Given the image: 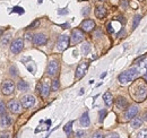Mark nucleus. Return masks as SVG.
<instances>
[{
    "instance_id": "nucleus-1",
    "label": "nucleus",
    "mask_w": 147,
    "mask_h": 138,
    "mask_svg": "<svg viewBox=\"0 0 147 138\" xmlns=\"http://www.w3.org/2000/svg\"><path fill=\"white\" fill-rule=\"evenodd\" d=\"M130 91V95L132 96V99L136 102H143L145 101L147 98V83L146 80H136L132 86H130L129 88Z\"/></svg>"
},
{
    "instance_id": "nucleus-2",
    "label": "nucleus",
    "mask_w": 147,
    "mask_h": 138,
    "mask_svg": "<svg viewBox=\"0 0 147 138\" xmlns=\"http://www.w3.org/2000/svg\"><path fill=\"white\" fill-rule=\"evenodd\" d=\"M138 75H139V71L137 70V68H130L120 74L118 79L121 84H128L130 82H134L138 77Z\"/></svg>"
},
{
    "instance_id": "nucleus-3",
    "label": "nucleus",
    "mask_w": 147,
    "mask_h": 138,
    "mask_svg": "<svg viewBox=\"0 0 147 138\" xmlns=\"http://www.w3.org/2000/svg\"><path fill=\"white\" fill-rule=\"evenodd\" d=\"M68 46H69V36L67 34L60 35L58 41H57V50H58L59 52H62Z\"/></svg>"
},
{
    "instance_id": "nucleus-4",
    "label": "nucleus",
    "mask_w": 147,
    "mask_h": 138,
    "mask_svg": "<svg viewBox=\"0 0 147 138\" xmlns=\"http://www.w3.org/2000/svg\"><path fill=\"white\" fill-rule=\"evenodd\" d=\"M15 91V84L13 80H5L1 85V93L3 95H10Z\"/></svg>"
},
{
    "instance_id": "nucleus-5",
    "label": "nucleus",
    "mask_w": 147,
    "mask_h": 138,
    "mask_svg": "<svg viewBox=\"0 0 147 138\" xmlns=\"http://www.w3.org/2000/svg\"><path fill=\"white\" fill-rule=\"evenodd\" d=\"M24 48V41L22 38H16L10 44V51L13 54H18Z\"/></svg>"
},
{
    "instance_id": "nucleus-6",
    "label": "nucleus",
    "mask_w": 147,
    "mask_h": 138,
    "mask_svg": "<svg viewBox=\"0 0 147 138\" xmlns=\"http://www.w3.org/2000/svg\"><path fill=\"white\" fill-rule=\"evenodd\" d=\"M84 37H85V36H84V32H83L82 30H79V29L73 30L71 36H70L73 44H78V43H80V42L84 40Z\"/></svg>"
},
{
    "instance_id": "nucleus-7",
    "label": "nucleus",
    "mask_w": 147,
    "mask_h": 138,
    "mask_svg": "<svg viewBox=\"0 0 147 138\" xmlns=\"http://www.w3.org/2000/svg\"><path fill=\"white\" fill-rule=\"evenodd\" d=\"M88 67H89V64H88V62H86V61L80 62V64L78 65L77 69H76V74H75L76 79H80V78H83V77L85 76L86 71H87Z\"/></svg>"
},
{
    "instance_id": "nucleus-8",
    "label": "nucleus",
    "mask_w": 147,
    "mask_h": 138,
    "mask_svg": "<svg viewBox=\"0 0 147 138\" xmlns=\"http://www.w3.org/2000/svg\"><path fill=\"white\" fill-rule=\"evenodd\" d=\"M59 71V62L57 60H51L50 62H49V65H48V68H47V72H48V75L49 76H51V77H55L57 74H58Z\"/></svg>"
},
{
    "instance_id": "nucleus-9",
    "label": "nucleus",
    "mask_w": 147,
    "mask_h": 138,
    "mask_svg": "<svg viewBox=\"0 0 147 138\" xmlns=\"http://www.w3.org/2000/svg\"><path fill=\"white\" fill-rule=\"evenodd\" d=\"M7 106H8V109H9L10 112L18 114V113L22 112V106H23V105H22L21 102H18L17 100H11V101L8 102Z\"/></svg>"
},
{
    "instance_id": "nucleus-10",
    "label": "nucleus",
    "mask_w": 147,
    "mask_h": 138,
    "mask_svg": "<svg viewBox=\"0 0 147 138\" xmlns=\"http://www.w3.org/2000/svg\"><path fill=\"white\" fill-rule=\"evenodd\" d=\"M21 103H22L24 109H29V107H32L35 104V98L33 95H29V94L24 95L21 99Z\"/></svg>"
},
{
    "instance_id": "nucleus-11",
    "label": "nucleus",
    "mask_w": 147,
    "mask_h": 138,
    "mask_svg": "<svg viewBox=\"0 0 147 138\" xmlns=\"http://www.w3.org/2000/svg\"><path fill=\"white\" fill-rule=\"evenodd\" d=\"M138 111H139V110H138V106H136V105L130 106V107L127 109L126 112H124V120H126V121L131 120L132 118H135V117L137 115Z\"/></svg>"
},
{
    "instance_id": "nucleus-12",
    "label": "nucleus",
    "mask_w": 147,
    "mask_h": 138,
    "mask_svg": "<svg viewBox=\"0 0 147 138\" xmlns=\"http://www.w3.org/2000/svg\"><path fill=\"white\" fill-rule=\"evenodd\" d=\"M80 27H82V30H83L84 32H86V33L92 32V31L94 30V27H95V22H94L93 19H85V21H83Z\"/></svg>"
},
{
    "instance_id": "nucleus-13",
    "label": "nucleus",
    "mask_w": 147,
    "mask_h": 138,
    "mask_svg": "<svg viewBox=\"0 0 147 138\" xmlns=\"http://www.w3.org/2000/svg\"><path fill=\"white\" fill-rule=\"evenodd\" d=\"M51 91V86H50V83L49 80H43L42 85H41V88H40V94L42 98H47L49 96V93Z\"/></svg>"
},
{
    "instance_id": "nucleus-14",
    "label": "nucleus",
    "mask_w": 147,
    "mask_h": 138,
    "mask_svg": "<svg viewBox=\"0 0 147 138\" xmlns=\"http://www.w3.org/2000/svg\"><path fill=\"white\" fill-rule=\"evenodd\" d=\"M47 41H48L47 36L44 34H42V33H37L33 37V43L35 45H44L47 43Z\"/></svg>"
},
{
    "instance_id": "nucleus-15",
    "label": "nucleus",
    "mask_w": 147,
    "mask_h": 138,
    "mask_svg": "<svg viewBox=\"0 0 147 138\" xmlns=\"http://www.w3.org/2000/svg\"><path fill=\"white\" fill-rule=\"evenodd\" d=\"M13 123V119L8 115V114H2L0 118V127L2 128H7Z\"/></svg>"
},
{
    "instance_id": "nucleus-16",
    "label": "nucleus",
    "mask_w": 147,
    "mask_h": 138,
    "mask_svg": "<svg viewBox=\"0 0 147 138\" xmlns=\"http://www.w3.org/2000/svg\"><path fill=\"white\" fill-rule=\"evenodd\" d=\"M137 70L139 71V74H146L147 72V58L145 57L144 59L140 60L139 64H137Z\"/></svg>"
},
{
    "instance_id": "nucleus-17",
    "label": "nucleus",
    "mask_w": 147,
    "mask_h": 138,
    "mask_svg": "<svg viewBox=\"0 0 147 138\" xmlns=\"http://www.w3.org/2000/svg\"><path fill=\"white\" fill-rule=\"evenodd\" d=\"M95 16L97 18H100V19H103L106 16V8L103 7V6L96 7V9H95Z\"/></svg>"
},
{
    "instance_id": "nucleus-18",
    "label": "nucleus",
    "mask_w": 147,
    "mask_h": 138,
    "mask_svg": "<svg viewBox=\"0 0 147 138\" xmlns=\"http://www.w3.org/2000/svg\"><path fill=\"white\" fill-rule=\"evenodd\" d=\"M116 104H117L118 109H120V110H124V109H127V107H128V101H127L124 98H122V96L117 98V100H116Z\"/></svg>"
},
{
    "instance_id": "nucleus-19",
    "label": "nucleus",
    "mask_w": 147,
    "mask_h": 138,
    "mask_svg": "<svg viewBox=\"0 0 147 138\" xmlns=\"http://www.w3.org/2000/svg\"><path fill=\"white\" fill-rule=\"evenodd\" d=\"M80 125L83 127H88L90 125V120H89V114H88V111H86L85 113H83V115L80 117V120H79Z\"/></svg>"
},
{
    "instance_id": "nucleus-20",
    "label": "nucleus",
    "mask_w": 147,
    "mask_h": 138,
    "mask_svg": "<svg viewBox=\"0 0 147 138\" xmlns=\"http://www.w3.org/2000/svg\"><path fill=\"white\" fill-rule=\"evenodd\" d=\"M103 100H104V103L106 106H111L113 103V95L110 92H105L103 95Z\"/></svg>"
},
{
    "instance_id": "nucleus-21",
    "label": "nucleus",
    "mask_w": 147,
    "mask_h": 138,
    "mask_svg": "<svg viewBox=\"0 0 147 138\" xmlns=\"http://www.w3.org/2000/svg\"><path fill=\"white\" fill-rule=\"evenodd\" d=\"M17 88H18V91H21V92H27L29 88V83L25 82V80H19L18 84H17Z\"/></svg>"
},
{
    "instance_id": "nucleus-22",
    "label": "nucleus",
    "mask_w": 147,
    "mask_h": 138,
    "mask_svg": "<svg viewBox=\"0 0 147 138\" xmlns=\"http://www.w3.org/2000/svg\"><path fill=\"white\" fill-rule=\"evenodd\" d=\"M142 123H143V119H140V118H132L131 122H130L132 128H139L142 126Z\"/></svg>"
},
{
    "instance_id": "nucleus-23",
    "label": "nucleus",
    "mask_w": 147,
    "mask_h": 138,
    "mask_svg": "<svg viewBox=\"0 0 147 138\" xmlns=\"http://www.w3.org/2000/svg\"><path fill=\"white\" fill-rule=\"evenodd\" d=\"M90 52V44L88 42H85L83 45H82V53L84 56H87L88 53Z\"/></svg>"
},
{
    "instance_id": "nucleus-24",
    "label": "nucleus",
    "mask_w": 147,
    "mask_h": 138,
    "mask_svg": "<svg viewBox=\"0 0 147 138\" xmlns=\"http://www.w3.org/2000/svg\"><path fill=\"white\" fill-rule=\"evenodd\" d=\"M10 38H11V34H6L1 37V44L2 45H8L9 42H10Z\"/></svg>"
},
{
    "instance_id": "nucleus-25",
    "label": "nucleus",
    "mask_w": 147,
    "mask_h": 138,
    "mask_svg": "<svg viewBox=\"0 0 147 138\" xmlns=\"http://www.w3.org/2000/svg\"><path fill=\"white\" fill-rule=\"evenodd\" d=\"M63 130H65V133L69 136L70 134H71V130H73V121H70V122H68L65 127H63Z\"/></svg>"
},
{
    "instance_id": "nucleus-26",
    "label": "nucleus",
    "mask_w": 147,
    "mask_h": 138,
    "mask_svg": "<svg viewBox=\"0 0 147 138\" xmlns=\"http://www.w3.org/2000/svg\"><path fill=\"white\" fill-rule=\"evenodd\" d=\"M59 87H60V82H59V79H55L53 82H52V85H51V90L53 91V92H56V91H58Z\"/></svg>"
},
{
    "instance_id": "nucleus-27",
    "label": "nucleus",
    "mask_w": 147,
    "mask_h": 138,
    "mask_svg": "<svg viewBox=\"0 0 147 138\" xmlns=\"http://www.w3.org/2000/svg\"><path fill=\"white\" fill-rule=\"evenodd\" d=\"M140 19H142V16H140V15H136V16H135V18H134V24H132V29H136V27L138 26Z\"/></svg>"
},
{
    "instance_id": "nucleus-28",
    "label": "nucleus",
    "mask_w": 147,
    "mask_h": 138,
    "mask_svg": "<svg viewBox=\"0 0 147 138\" xmlns=\"http://www.w3.org/2000/svg\"><path fill=\"white\" fill-rule=\"evenodd\" d=\"M9 74H10L13 77H17V76H18L17 68H16L15 66H10V68H9Z\"/></svg>"
},
{
    "instance_id": "nucleus-29",
    "label": "nucleus",
    "mask_w": 147,
    "mask_h": 138,
    "mask_svg": "<svg viewBox=\"0 0 147 138\" xmlns=\"http://www.w3.org/2000/svg\"><path fill=\"white\" fill-rule=\"evenodd\" d=\"M98 115H100V122H103L104 121V118H105V115H106V110H100V112H98Z\"/></svg>"
},
{
    "instance_id": "nucleus-30",
    "label": "nucleus",
    "mask_w": 147,
    "mask_h": 138,
    "mask_svg": "<svg viewBox=\"0 0 147 138\" xmlns=\"http://www.w3.org/2000/svg\"><path fill=\"white\" fill-rule=\"evenodd\" d=\"M137 138H147V129H143L137 134Z\"/></svg>"
},
{
    "instance_id": "nucleus-31",
    "label": "nucleus",
    "mask_w": 147,
    "mask_h": 138,
    "mask_svg": "<svg viewBox=\"0 0 147 138\" xmlns=\"http://www.w3.org/2000/svg\"><path fill=\"white\" fill-rule=\"evenodd\" d=\"M85 136H86V133L84 130H78L76 133V138H85Z\"/></svg>"
},
{
    "instance_id": "nucleus-32",
    "label": "nucleus",
    "mask_w": 147,
    "mask_h": 138,
    "mask_svg": "<svg viewBox=\"0 0 147 138\" xmlns=\"http://www.w3.org/2000/svg\"><path fill=\"white\" fill-rule=\"evenodd\" d=\"M5 112H6V105L2 101H0V115L5 114Z\"/></svg>"
},
{
    "instance_id": "nucleus-33",
    "label": "nucleus",
    "mask_w": 147,
    "mask_h": 138,
    "mask_svg": "<svg viewBox=\"0 0 147 138\" xmlns=\"http://www.w3.org/2000/svg\"><path fill=\"white\" fill-rule=\"evenodd\" d=\"M13 13H18V14H24V9L22 7H14Z\"/></svg>"
},
{
    "instance_id": "nucleus-34",
    "label": "nucleus",
    "mask_w": 147,
    "mask_h": 138,
    "mask_svg": "<svg viewBox=\"0 0 147 138\" xmlns=\"http://www.w3.org/2000/svg\"><path fill=\"white\" fill-rule=\"evenodd\" d=\"M39 24H40V19H35V21H34V22H33V23L29 26V29H35Z\"/></svg>"
},
{
    "instance_id": "nucleus-35",
    "label": "nucleus",
    "mask_w": 147,
    "mask_h": 138,
    "mask_svg": "<svg viewBox=\"0 0 147 138\" xmlns=\"http://www.w3.org/2000/svg\"><path fill=\"white\" fill-rule=\"evenodd\" d=\"M105 138H120L119 137V135L116 134V133H112V134H109V135H106Z\"/></svg>"
},
{
    "instance_id": "nucleus-36",
    "label": "nucleus",
    "mask_w": 147,
    "mask_h": 138,
    "mask_svg": "<svg viewBox=\"0 0 147 138\" xmlns=\"http://www.w3.org/2000/svg\"><path fill=\"white\" fill-rule=\"evenodd\" d=\"M92 138H105V137H104V135H103V134H101V133H95Z\"/></svg>"
},
{
    "instance_id": "nucleus-37",
    "label": "nucleus",
    "mask_w": 147,
    "mask_h": 138,
    "mask_svg": "<svg viewBox=\"0 0 147 138\" xmlns=\"http://www.w3.org/2000/svg\"><path fill=\"white\" fill-rule=\"evenodd\" d=\"M121 7H123V9H126L128 7V1L127 0H122L121 1Z\"/></svg>"
},
{
    "instance_id": "nucleus-38",
    "label": "nucleus",
    "mask_w": 147,
    "mask_h": 138,
    "mask_svg": "<svg viewBox=\"0 0 147 138\" xmlns=\"http://www.w3.org/2000/svg\"><path fill=\"white\" fill-rule=\"evenodd\" d=\"M0 138H10V134L9 133H3L0 135Z\"/></svg>"
},
{
    "instance_id": "nucleus-39",
    "label": "nucleus",
    "mask_w": 147,
    "mask_h": 138,
    "mask_svg": "<svg viewBox=\"0 0 147 138\" xmlns=\"http://www.w3.org/2000/svg\"><path fill=\"white\" fill-rule=\"evenodd\" d=\"M58 14H59V15H66V14H68V10H67V9H62V10H58Z\"/></svg>"
},
{
    "instance_id": "nucleus-40",
    "label": "nucleus",
    "mask_w": 147,
    "mask_h": 138,
    "mask_svg": "<svg viewBox=\"0 0 147 138\" xmlns=\"http://www.w3.org/2000/svg\"><path fill=\"white\" fill-rule=\"evenodd\" d=\"M25 38H26L27 41H33V37H32V35L29 34V33H26V34H25Z\"/></svg>"
},
{
    "instance_id": "nucleus-41",
    "label": "nucleus",
    "mask_w": 147,
    "mask_h": 138,
    "mask_svg": "<svg viewBox=\"0 0 147 138\" xmlns=\"http://www.w3.org/2000/svg\"><path fill=\"white\" fill-rule=\"evenodd\" d=\"M108 32L109 33H113V29H112V25L111 24H108Z\"/></svg>"
},
{
    "instance_id": "nucleus-42",
    "label": "nucleus",
    "mask_w": 147,
    "mask_h": 138,
    "mask_svg": "<svg viewBox=\"0 0 147 138\" xmlns=\"http://www.w3.org/2000/svg\"><path fill=\"white\" fill-rule=\"evenodd\" d=\"M89 14V8L86 7V8H84V10H83V15H88Z\"/></svg>"
},
{
    "instance_id": "nucleus-43",
    "label": "nucleus",
    "mask_w": 147,
    "mask_h": 138,
    "mask_svg": "<svg viewBox=\"0 0 147 138\" xmlns=\"http://www.w3.org/2000/svg\"><path fill=\"white\" fill-rule=\"evenodd\" d=\"M143 120L147 121V111H145V113H144V115H143Z\"/></svg>"
},
{
    "instance_id": "nucleus-44",
    "label": "nucleus",
    "mask_w": 147,
    "mask_h": 138,
    "mask_svg": "<svg viewBox=\"0 0 147 138\" xmlns=\"http://www.w3.org/2000/svg\"><path fill=\"white\" fill-rule=\"evenodd\" d=\"M61 26H62V29H68L69 24H63V25H61Z\"/></svg>"
},
{
    "instance_id": "nucleus-45",
    "label": "nucleus",
    "mask_w": 147,
    "mask_h": 138,
    "mask_svg": "<svg viewBox=\"0 0 147 138\" xmlns=\"http://www.w3.org/2000/svg\"><path fill=\"white\" fill-rule=\"evenodd\" d=\"M105 76H106V72H103V74H102V75H101V78H104V77H105Z\"/></svg>"
},
{
    "instance_id": "nucleus-46",
    "label": "nucleus",
    "mask_w": 147,
    "mask_h": 138,
    "mask_svg": "<svg viewBox=\"0 0 147 138\" xmlns=\"http://www.w3.org/2000/svg\"><path fill=\"white\" fill-rule=\"evenodd\" d=\"M144 78H145V80H146V82H147V72H146V74H145V76H144Z\"/></svg>"
},
{
    "instance_id": "nucleus-47",
    "label": "nucleus",
    "mask_w": 147,
    "mask_h": 138,
    "mask_svg": "<svg viewBox=\"0 0 147 138\" xmlns=\"http://www.w3.org/2000/svg\"><path fill=\"white\" fill-rule=\"evenodd\" d=\"M1 34H2V31H0V35H1Z\"/></svg>"
},
{
    "instance_id": "nucleus-48",
    "label": "nucleus",
    "mask_w": 147,
    "mask_h": 138,
    "mask_svg": "<svg viewBox=\"0 0 147 138\" xmlns=\"http://www.w3.org/2000/svg\"><path fill=\"white\" fill-rule=\"evenodd\" d=\"M101 1H103V0H101Z\"/></svg>"
}]
</instances>
